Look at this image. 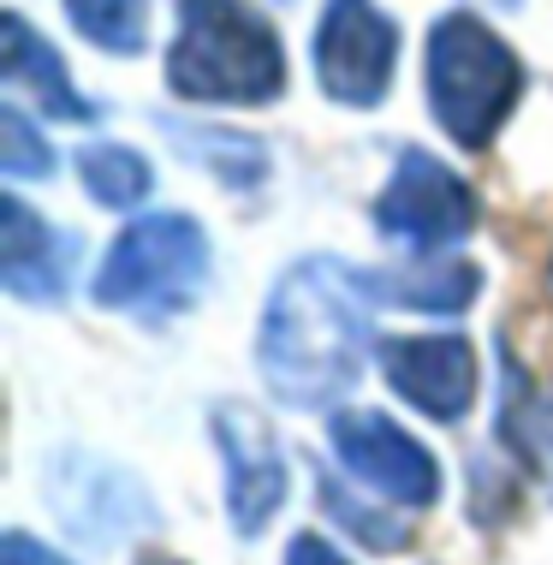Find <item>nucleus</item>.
<instances>
[{
    "label": "nucleus",
    "mask_w": 553,
    "mask_h": 565,
    "mask_svg": "<svg viewBox=\"0 0 553 565\" xmlns=\"http://www.w3.org/2000/svg\"><path fill=\"white\" fill-rule=\"evenodd\" d=\"M369 274L340 256H304L268 292L256 363L268 393L291 411H328L345 399L369 358Z\"/></svg>",
    "instance_id": "f257e3e1"
},
{
    "label": "nucleus",
    "mask_w": 553,
    "mask_h": 565,
    "mask_svg": "<svg viewBox=\"0 0 553 565\" xmlns=\"http://www.w3.org/2000/svg\"><path fill=\"white\" fill-rule=\"evenodd\" d=\"M167 84L184 102H244L263 108L286 89V54L263 12L238 0H179V42Z\"/></svg>",
    "instance_id": "f03ea898"
},
{
    "label": "nucleus",
    "mask_w": 553,
    "mask_h": 565,
    "mask_svg": "<svg viewBox=\"0 0 553 565\" xmlns=\"http://www.w3.org/2000/svg\"><path fill=\"white\" fill-rule=\"evenodd\" d=\"M428 108L458 149H488L524 96V66L476 12H447L428 30Z\"/></svg>",
    "instance_id": "7ed1b4c3"
},
{
    "label": "nucleus",
    "mask_w": 553,
    "mask_h": 565,
    "mask_svg": "<svg viewBox=\"0 0 553 565\" xmlns=\"http://www.w3.org/2000/svg\"><path fill=\"white\" fill-rule=\"evenodd\" d=\"M209 280V238L191 215H143L114 238V250L96 268V303L102 310H126L143 322L191 310Z\"/></svg>",
    "instance_id": "20e7f679"
},
{
    "label": "nucleus",
    "mask_w": 553,
    "mask_h": 565,
    "mask_svg": "<svg viewBox=\"0 0 553 565\" xmlns=\"http://www.w3.org/2000/svg\"><path fill=\"white\" fill-rule=\"evenodd\" d=\"M375 226H381V238L411 244L417 256L447 250V244H458L476 226V196L447 161L423 156V149H405L387 191H381V203H375Z\"/></svg>",
    "instance_id": "39448f33"
},
{
    "label": "nucleus",
    "mask_w": 553,
    "mask_h": 565,
    "mask_svg": "<svg viewBox=\"0 0 553 565\" xmlns=\"http://www.w3.org/2000/svg\"><path fill=\"white\" fill-rule=\"evenodd\" d=\"M398 66V30L375 0H328L316 30V78L345 108H375Z\"/></svg>",
    "instance_id": "423d86ee"
},
{
    "label": "nucleus",
    "mask_w": 553,
    "mask_h": 565,
    "mask_svg": "<svg viewBox=\"0 0 553 565\" xmlns=\"http://www.w3.org/2000/svg\"><path fill=\"white\" fill-rule=\"evenodd\" d=\"M328 440H333V458H340L369 494H387L411 512H423L440 500L435 452H428L417 435L398 429L393 417H381V411H340V417L328 423Z\"/></svg>",
    "instance_id": "0eeeda50"
},
{
    "label": "nucleus",
    "mask_w": 553,
    "mask_h": 565,
    "mask_svg": "<svg viewBox=\"0 0 553 565\" xmlns=\"http://www.w3.org/2000/svg\"><path fill=\"white\" fill-rule=\"evenodd\" d=\"M214 447L226 458V518L244 542H256L286 507V452L256 405H214Z\"/></svg>",
    "instance_id": "6e6552de"
},
{
    "label": "nucleus",
    "mask_w": 553,
    "mask_h": 565,
    "mask_svg": "<svg viewBox=\"0 0 553 565\" xmlns=\"http://www.w3.org/2000/svg\"><path fill=\"white\" fill-rule=\"evenodd\" d=\"M381 375L405 405H417L435 423H458L476 405V345L465 333H405L381 340Z\"/></svg>",
    "instance_id": "1a4fd4ad"
},
{
    "label": "nucleus",
    "mask_w": 553,
    "mask_h": 565,
    "mask_svg": "<svg viewBox=\"0 0 553 565\" xmlns=\"http://www.w3.org/2000/svg\"><path fill=\"white\" fill-rule=\"evenodd\" d=\"M72 244L60 226H49L24 196H7V233H0V268H7V292L24 303H60L72 280Z\"/></svg>",
    "instance_id": "9d476101"
},
{
    "label": "nucleus",
    "mask_w": 553,
    "mask_h": 565,
    "mask_svg": "<svg viewBox=\"0 0 553 565\" xmlns=\"http://www.w3.org/2000/svg\"><path fill=\"white\" fill-rule=\"evenodd\" d=\"M7 84L24 89V96H36V108L49 119H72V126L96 119V108L78 96V84L66 78L60 54L24 24V12H7Z\"/></svg>",
    "instance_id": "9b49d317"
},
{
    "label": "nucleus",
    "mask_w": 553,
    "mask_h": 565,
    "mask_svg": "<svg viewBox=\"0 0 553 565\" xmlns=\"http://www.w3.org/2000/svg\"><path fill=\"white\" fill-rule=\"evenodd\" d=\"M369 286H375V298L405 303V310L453 316L482 292V274H476V263H458V256H423V263H411V268L369 274Z\"/></svg>",
    "instance_id": "f8f14e48"
},
{
    "label": "nucleus",
    "mask_w": 553,
    "mask_h": 565,
    "mask_svg": "<svg viewBox=\"0 0 553 565\" xmlns=\"http://www.w3.org/2000/svg\"><path fill=\"white\" fill-rule=\"evenodd\" d=\"M78 173L102 209H137L149 196V185H156V167L126 143H89L78 156Z\"/></svg>",
    "instance_id": "ddd939ff"
},
{
    "label": "nucleus",
    "mask_w": 553,
    "mask_h": 565,
    "mask_svg": "<svg viewBox=\"0 0 553 565\" xmlns=\"http://www.w3.org/2000/svg\"><path fill=\"white\" fill-rule=\"evenodd\" d=\"M167 131L179 137L184 156H196L203 167H214V173H221L233 191L263 185L268 156H263V143H256V137H233V131H214V126H179V119H167Z\"/></svg>",
    "instance_id": "4468645a"
},
{
    "label": "nucleus",
    "mask_w": 553,
    "mask_h": 565,
    "mask_svg": "<svg viewBox=\"0 0 553 565\" xmlns=\"http://www.w3.org/2000/svg\"><path fill=\"white\" fill-rule=\"evenodd\" d=\"M66 19L107 54H143L149 42V0H66Z\"/></svg>",
    "instance_id": "2eb2a0df"
},
{
    "label": "nucleus",
    "mask_w": 553,
    "mask_h": 565,
    "mask_svg": "<svg viewBox=\"0 0 553 565\" xmlns=\"http://www.w3.org/2000/svg\"><path fill=\"white\" fill-rule=\"evenodd\" d=\"M321 507L333 512V524L340 530H351L363 547H375V554H398V547L411 542V530L398 524V518H381V512H369V507H358V500L345 494V482H321Z\"/></svg>",
    "instance_id": "dca6fc26"
},
{
    "label": "nucleus",
    "mask_w": 553,
    "mask_h": 565,
    "mask_svg": "<svg viewBox=\"0 0 553 565\" xmlns=\"http://www.w3.org/2000/svg\"><path fill=\"white\" fill-rule=\"evenodd\" d=\"M0 167H7V179H49L54 173V149L42 143V131L19 108H0Z\"/></svg>",
    "instance_id": "f3484780"
},
{
    "label": "nucleus",
    "mask_w": 553,
    "mask_h": 565,
    "mask_svg": "<svg viewBox=\"0 0 553 565\" xmlns=\"http://www.w3.org/2000/svg\"><path fill=\"white\" fill-rule=\"evenodd\" d=\"M0 565H72V559H60L49 542L24 536V530H7V542H0Z\"/></svg>",
    "instance_id": "a211bd4d"
},
{
    "label": "nucleus",
    "mask_w": 553,
    "mask_h": 565,
    "mask_svg": "<svg viewBox=\"0 0 553 565\" xmlns=\"http://www.w3.org/2000/svg\"><path fill=\"white\" fill-rule=\"evenodd\" d=\"M286 565H351V559L333 554V542H321V536H298L286 547Z\"/></svg>",
    "instance_id": "6ab92c4d"
},
{
    "label": "nucleus",
    "mask_w": 553,
    "mask_h": 565,
    "mask_svg": "<svg viewBox=\"0 0 553 565\" xmlns=\"http://www.w3.org/2000/svg\"><path fill=\"white\" fill-rule=\"evenodd\" d=\"M143 565H179V559H143Z\"/></svg>",
    "instance_id": "aec40b11"
},
{
    "label": "nucleus",
    "mask_w": 553,
    "mask_h": 565,
    "mask_svg": "<svg viewBox=\"0 0 553 565\" xmlns=\"http://www.w3.org/2000/svg\"><path fill=\"white\" fill-rule=\"evenodd\" d=\"M494 7H518V0H494Z\"/></svg>",
    "instance_id": "412c9836"
},
{
    "label": "nucleus",
    "mask_w": 553,
    "mask_h": 565,
    "mask_svg": "<svg viewBox=\"0 0 553 565\" xmlns=\"http://www.w3.org/2000/svg\"><path fill=\"white\" fill-rule=\"evenodd\" d=\"M547 286H553V268H547Z\"/></svg>",
    "instance_id": "4be33fe9"
}]
</instances>
